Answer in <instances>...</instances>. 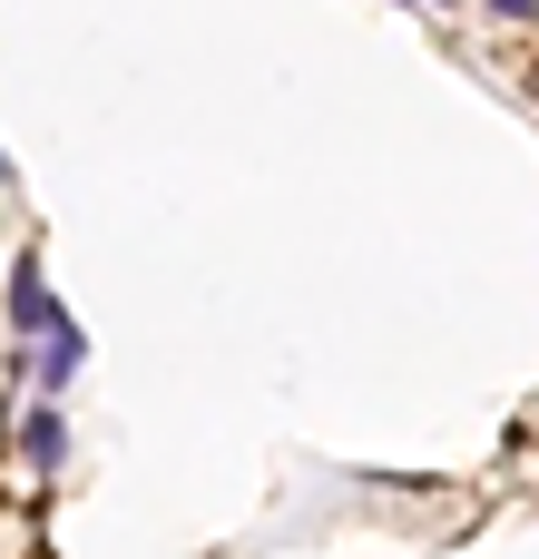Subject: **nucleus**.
Segmentation results:
<instances>
[{
  "label": "nucleus",
  "instance_id": "nucleus-1",
  "mask_svg": "<svg viewBox=\"0 0 539 559\" xmlns=\"http://www.w3.org/2000/svg\"><path fill=\"white\" fill-rule=\"evenodd\" d=\"M69 373H79V324H69V314H49V334H39V383L59 393Z\"/></svg>",
  "mask_w": 539,
  "mask_h": 559
},
{
  "label": "nucleus",
  "instance_id": "nucleus-2",
  "mask_svg": "<svg viewBox=\"0 0 539 559\" xmlns=\"http://www.w3.org/2000/svg\"><path fill=\"white\" fill-rule=\"evenodd\" d=\"M20 452H29V472H59L69 432H59V413H49V403H29V423H20Z\"/></svg>",
  "mask_w": 539,
  "mask_h": 559
},
{
  "label": "nucleus",
  "instance_id": "nucleus-3",
  "mask_svg": "<svg viewBox=\"0 0 539 559\" xmlns=\"http://www.w3.org/2000/svg\"><path fill=\"white\" fill-rule=\"evenodd\" d=\"M491 10H501V20H539V0H491Z\"/></svg>",
  "mask_w": 539,
  "mask_h": 559
},
{
  "label": "nucleus",
  "instance_id": "nucleus-4",
  "mask_svg": "<svg viewBox=\"0 0 539 559\" xmlns=\"http://www.w3.org/2000/svg\"><path fill=\"white\" fill-rule=\"evenodd\" d=\"M0 177H10V157H0Z\"/></svg>",
  "mask_w": 539,
  "mask_h": 559
}]
</instances>
